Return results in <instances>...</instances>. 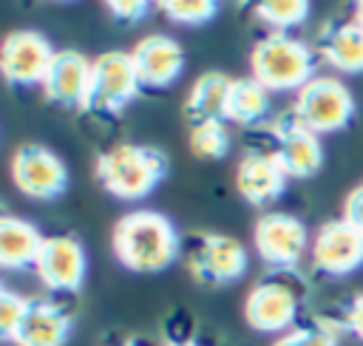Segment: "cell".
Returning a JSON list of instances; mask_svg holds the SVG:
<instances>
[{"mask_svg": "<svg viewBox=\"0 0 363 346\" xmlns=\"http://www.w3.org/2000/svg\"><path fill=\"white\" fill-rule=\"evenodd\" d=\"M179 233L167 216L156 210H136L113 227V255L130 272H162L179 258Z\"/></svg>", "mask_w": 363, "mask_h": 346, "instance_id": "cell-1", "label": "cell"}, {"mask_svg": "<svg viewBox=\"0 0 363 346\" xmlns=\"http://www.w3.org/2000/svg\"><path fill=\"white\" fill-rule=\"evenodd\" d=\"M252 79L272 91H301L315 77V51L292 34H267L250 54Z\"/></svg>", "mask_w": 363, "mask_h": 346, "instance_id": "cell-2", "label": "cell"}, {"mask_svg": "<svg viewBox=\"0 0 363 346\" xmlns=\"http://www.w3.org/2000/svg\"><path fill=\"white\" fill-rule=\"evenodd\" d=\"M167 162L159 150L147 145H113L96 159V179L116 199H145L162 179Z\"/></svg>", "mask_w": 363, "mask_h": 346, "instance_id": "cell-3", "label": "cell"}, {"mask_svg": "<svg viewBox=\"0 0 363 346\" xmlns=\"http://www.w3.org/2000/svg\"><path fill=\"white\" fill-rule=\"evenodd\" d=\"M292 116L312 133H340L354 119V96L337 77H312L292 105Z\"/></svg>", "mask_w": 363, "mask_h": 346, "instance_id": "cell-4", "label": "cell"}, {"mask_svg": "<svg viewBox=\"0 0 363 346\" xmlns=\"http://www.w3.org/2000/svg\"><path fill=\"white\" fill-rule=\"evenodd\" d=\"M142 82L136 77L133 60L125 51H105L91 62V88L85 111L119 113L136 94Z\"/></svg>", "mask_w": 363, "mask_h": 346, "instance_id": "cell-5", "label": "cell"}, {"mask_svg": "<svg viewBox=\"0 0 363 346\" xmlns=\"http://www.w3.org/2000/svg\"><path fill=\"white\" fill-rule=\"evenodd\" d=\"M252 244H255V252L261 255V261L275 269L298 267L301 258L306 255V250L312 247L306 224L289 213H264L255 221Z\"/></svg>", "mask_w": 363, "mask_h": 346, "instance_id": "cell-6", "label": "cell"}, {"mask_svg": "<svg viewBox=\"0 0 363 346\" xmlns=\"http://www.w3.org/2000/svg\"><path fill=\"white\" fill-rule=\"evenodd\" d=\"M11 179L14 187L37 201H51L60 199L68 190V167L65 162L43 147V145H23L17 147L11 159Z\"/></svg>", "mask_w": 363, "mask_h": 346, "instance_id": "cell-7", "label": "cell"}, {"mask_svg": "<svg viewBox=\"0 0 363 346\" xmlns=\"http://www.w3.org/2000/svg\"><path fill=\"white\" fill-rule=\"evenodd\" d=\"M312 267L329 278L349 275L363 267V233H357L343 218L320 224L309 247Z\"/></svg>", "mask_w": 363, "mask_h": 346, "instance_id": "cell-8", "label": "cell"}, {"mask_svg": "<svg viewBox=\"0 0 363 346\" xmlns=\"http://www.w3.org/2000/svg\"><path fill=\"white\" fill-rule=\"evenodd\" d=\"M51 43L37 31H11L0 43V74L11 85H43L54 60Z\"/></svg>", "mask_w": 363, "mask_h": 346, "instance_id": "cell-9", "label": "cell"}, {"mask_svg": "<svg viewBox=\"0 0 363 346\" xmlns=\"http://www.w3.org/2000/svg\"><path fill=\"white\" fill-rule=\"evenodd\" d=\"M34 269L48 289L57 292H79L88 272L85 247L71 235H48L37 252Z\"/></svg>", "mask_w": 363, "mask_h": 346, "instance_id": "cell-10", "label": "cell"}, {"mask_svg": "<svg viewBox=\"0 0 363 346\" xmlns=\"http://www.w3.org/2000/svg\"><path fill=\"white\" fill-rule=\"evenodd\" d=\"M190 269L204 284H213V286L233 284L247 272V250L241 241L230 235L207 233L196 241L190 252Z\"/></svg>", "mask_w": 363, "mask_h": 346, "instance_id": "cell-11", "label": "cell"}, {"mask_svg": "<svg viewBox=\"0 0 363 346\" xmlns=\"http://www.w3.org/2000/svg\"><path fill=\"white\" fill-rule=\"evenodd\" d=\"M275 133V159L289 179H309L323 167V145L320 136L303 128L292 113L281 116L272 128Z\"/></svg>", "mask_w": 363, "mask_h": 346, "instance_id": "cell-12", "label": "cell"}, {"mask_svg": "<svg viewBox=\"0 0 363 346\" xmlns=\"http://www.w3.org/2000/svg\"><path fill=\"white\" fill-rule=\"evenodd\" d=\"M244 318L255 332L284 335L298 318V295L281 281H261L244 301Z\"/></svg>", "mask_w": 363, "mask_h": 346, "instance_id": "cell-13", "label": "cell"}, {"mask_svg": "<svg viewBox=\"0 0 363 346\" xmlns=\"http://www.w3.org/2000/svg\"><path fill=\"white\" fill-rule=\"evenodd\" d=\"M136 77L147 88H167L179 79L184 68V51L182 45L167 34H150L136 43L130 51Z\"/></svg>", "mask_w": 363, "mask_h": 346, "instance_id": "cell-14", "label": "cell"}, {"mask_svg": "<svg viewBox=\"0 0 363 346\" xmlns=\"http://www.w3.org/2000/svg\"><path fill=\"white\" fill-rule=\"evenodd\" d=\"M88 88H91V60H85L79 51H68V48L57 51L43 79L45 96L62 108L85 111Z\"/></svg>", "mask_w": 363, "mask_h": 346, "instance_id": "cell-15", "label": "cell"}, {"mask_svg": "<svg viewBox=\"0 0 363 346\" xmlns=\"http://www.w3.org/2000/svg\"><path fill=\"white\" fill-rule=\"evenodd\" d=\"M286 173L278 164L272 150H247L235 167V187L244 201L261 207L275 201L286 187Z\"/></svg>", "mask_w": 363, "mask_h": 346, "instance_id": "cell-16", "label": "cell"}, {"mask_svg": "<svg viewBox=\"0 0 363 346\" xmlns=\"http://www.w3.org/2000/svg\"><path fill=\"white\" fill-rule=\"evenodd\" d=\"M71 335V315L48 301H31L23 323L14 332L17 346H62Z\"/></svg>", "mask_w": 363, "mask_h": 346, "instance_id": "cell-17", "label": "cell"}, {"mask_svg": "<svg viewBox=\"0 0 363 346\" xmlns=\"http://www.w3.org/2000/svg\"><path fill=\"white\" fill-rule=\"evenodd\" d=\"M318 54L340 74H363V28L354 20L326 26L318 40Z\"/></svg>", "mask_w": 363, "mask_h": 346, "instance_id": "cell-18", "label": "cell"}, {"mask_svg": "<svg viewBox=\"0 0 363 346\" xmlns=\"http://www.w3.org/2000/svg\"><path fill=\"white\" fill-rule=\"evenodd\" d=\"M43 247L40 230L20 216H0V267L23 269L34 267Z\"/></svg>", "mask_w": 363, "mask_h": 346, "instance_id": "cell-19", "label": "cell"}, {"mask_svg": "<svg viewBox=\"0 0 363 346\" xmlns=\"http://www.w3.org/2000/svg\"><path fill=\"white\" fill-rule=\"evenodd\" d=\"M230 85L233 79L221 71H207L201 74L187 99H184V113L193 125L199 122H224V108H227V96H230Z\"/></svg>", "mask_w": 363, "mask_h": 346, "instance_id": "cell-20", "label": "cell"}, {"mask_svg": "<svg viewBox=\"0 0 363 346\" xmlns=\"http://www.w3.org/2000/svg\"><path fill=\"white\" fill-rule=\"evenodd\" d=\"M267 113H269V91L252 77L233 79L224 119H230L235 125H258Z\"/></svg>", "mask_w": 363, "mask_h": 346, "instance_id": "cell-21", "label": "cell"}, {"mask_svg": "<svg viewBox=\"0 0 363 346\" xmlns=\"http://www.w3.org/2000/svg\"><path fill=\"white\" fill-rule=\"evenodd\" d=\"M255 14L261 23H267L272 31L286 34L289 28L301 26L309 17V3L303 0H272V3H258Z\"/></svg>", "mask_w": 363, "mask_h": 346, "instance_id": "cell-22", "label": "cell"}, {"mask_svg": "<svg viewBox=\"0 0 363 346\" xmlns=\"http://www.w3.org/2000/svg\"><path fill=\"white\" fill-rule=\"evenodd\" d=\"M190 150L199 159H224L230 150V133L224 122H199L190 128Z\"/></svg>", "mask_w": 363, "mask_h": 346, "instance_id": "cell-23", "label": "cell"}, {"mask_svg": "<svg viewBox=\"0 0 363 346\" xmlns=\"http://www.w3.org/2000/svg\"><path fill=\"white\" fill-rule=\"evenodd\" d=\"M159 9L179 26H201L213 20V14L218 11V6L210 0H170V3H162Z\"/></svg>", "mask_w": 363, "mask_h": 346, "instance_id": "cell-24", "label": "cell"}, {"mask_svg": "<svg viewBox=\"0 0 363 346\" xmlns=\"http://www.w3.org/2000/svg\"><path fill=\"white\" fill-rule=\"evenodd\" d=\"M28 303L31 301H26L23 295L0 286V337H9V340L14 337L17 326L23 323V318L28 312Z\"/></svg>", "mask_w": 363, "mask_h": 346, "instance_id": "cell-25", "label": "cell"}, {"mask_svg": "<svg viewBox=\"0 0 363 346\" xmlns=\"http://www.w3.org/2000/svg\"><path fill=\"white\" fill-rule=\"evenodd\" d=\"M272 346H337V337L326 326H298L284 332Z\"/></svg>", "mask_w": 363, "mask_h": 346, "instance_id": "cell-26", "label": "cell"}, {"mask_svg": "<svg viewBox=\"0 0 363 346\" xmlns=\"http://www.w3.org/2000/svg\"><path fill=\"white\" fill-rule=\"evenodd\" d=\"M105 9L113 17H119L125 23H133V20H142L147 14L150 3H145V0H113V3H105Z\"/></svg>", "mask_w": 363, "mask_h": 346, "instance_id": "cell-27", "label": "cell"}, {"mask_svg": "<svg viewBox=\"0 0 363 346\" xmlns=\"http://www.w3.org/2000/svg\"><path fill=\"white\" fill-rule=\"evenodd\" d=\"M343 221L352 224L357 233H363V184L354 187L343 201Z\"/></svg>", "mask_w": 363, "mask_h": 346, "instance_id": "cell-28", "label": "cell"}, {"mask_svg": "<svg viewBox=\"0 0 363 346\" xmlns=\"http://www.w3.org/2000/svg\"><path fill=\"white\" fill-rule=\"evenodd\" d=\"M343 326H346L357 340H363V292L354 295V298L346 303V309H343Z\"/></svg>", "mask_w": 363, "mask_h": 346, "instance_id": "cell-29", "label": "cell"}, {"mask_svg": "<svg viewBox=\"0 0 363 346\" xmlns=\"http://www.w3.org/2000/svg\"><path fill=\"white\" fill-rule=\"evenodd\" d=\"M354 23L363 28V3H357V6H354Z\"/></svg>", "mask_w": 363, "mask_h": 346, "instance_id": "cell-30", "label": "cell"}, {"mask_svg": "<svg viewBox=\"0 0 363 346\" xmlns=\"http://www.w3.org/2000/svg\"><path fill=\"white\" fill-rule=\"evenodd\" d=\"M167 346H193V343H167Z\"/></svg>", "mask_w": 363, "mask_h": 346, "instance_id": "cell-31", "label": "cell"}, {"mask_svg": "<svg viewBox=\"0 0 363 346\" xmlns=\"http://www.w3.org/2000/svg\"><path fill=\"white\" fill-rule=\"evenodd\" d=\"M116 346H136V343H116Z\"/></svg>", "mask_w": 363, "mask_h": 346, "instance_id": "cell-32", "label": "cell"}]
</instances>
